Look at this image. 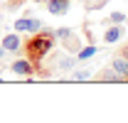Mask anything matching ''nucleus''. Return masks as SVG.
<instances>
[{
	"instance_id": "obj_8",
	"label": "nucleus",
	"mask_w": 128,
	"mask_h": 123,
	"mask_svg": "<svg viewBox=\"0 0 128 123\" xmlns=\"http://www.w3.org/2000/svg\"><path fill=\"white\" fill-rule=\"evenodd\" d=\"M62 42H64V47L69 49V52H79V47H81V40H79V34H74V32L69 30L66 34L62 37Z\"/></svg>"
},
{
	"instance_id": "obj_16",
	"label": "nucleus",
	"mask_w": 128,
	"mask_h": 123,
	"mask_svg": "<svg viewBox=\"0 0 128 123\" xmlns=\"http://www.w3.org/2000/svg\"><path fill=\"white\" fill-rule=\"evenodd\" d=\"M121 54H123V57H126V59H128V44L123 47V52H121Z\"/></svg>"
},
{
	"instance_id": "obj_6",
	"label": "nucleus",
	"mask_w": 128,
	"mask_h": 123,
	"mask_svg": "<svg viewBox=\"0 0 128 123\" xmlns=\"http://www.w3.org/2000/svg\"><path fill=\"white\" fill-rule=\"evenodd\" d=\"M47 10L49 15H66L69 12V0H47Z\"/></svg>"
},
{
	"instance_id": "obj_1",
	"label": "nucleus",
	"mask_w": 128,
	"mask_h": 123,
	"mask_svg": "<svg viewBox=\"0 0 128 123\" xmlns=\"http://www.w3.org/2000/svg\"><path fill=\"white\" fill-rule=\"evenodd\" d=\"M54 47V32H47V30H40V32H32L30 40L22 42V49L27 52L32 64H40V62L47 57Z\"/></svg>"
},
{
	"instance_id": "obj_11",
	"label": "nucleus",
	"mask_w": 128,
	"mask_h": 123,
	"mask_svg": "<svg viewBox=\"0 0 128 123\" xmlns=\"http://www.w3.org/2000/svg\"><path fill=\"white\" fill-rule=\"evenodd\" d=\"M94 54H96V47H94V44H86V47H84V49H79V52H76V62L91 59Z\"/></svg>"
},
{
	"instance_id": "obj_12",
	"label": "nucleus",
	"mask_w": 128,
	"mask_h": 123,
	"mask_svg": "<svg viewBox=\"0 0 128 123\" xmlns=\"http://www.w3.org/2000/svg\"><path fill=\"white\" fill-rule=\"evenodd\" d=\"M84 5H86V10H101L106 5V0H84Z\"/></svg>"
},
{
	"instance_id": "obj_5",
	"label": "nucleus",
	"mask_w": 128,
	"mask_h": 123,
	"mask_svg": "<svg viewBox=\"0 0 128 123\" xmlns=\"http://www.w3.org/2000/svg\"><path fill=\"white\" fill-rule=\"evenodd\" d=\"M0 44L5 47V52H17L20 47H22V40H20V32H8L5 37H2V42Z\"/></svg>"
},
{
	"instance_id": "obj_18",
	"label": "nucleus",
	"mask_w": 128,
	"mask_h": 123,
	"mask_svg": "<svg viewBox=\"0 0 128 123\" xmlns=\"http://www.w3.org/2000/svg\"><path fill=\"white\" fill-rule=\"evenodd\" d=\"M34 2H42V0H34Z\"/></svg>"
},
{
	"instance_id": "obj_17",
	"label": "nucleus",
	"mask_w": 128,
	"mask_h": 123,
	"mask_svg": "<svg viewBox=\"0 0 128 123\" xmlns=\"http://www.w3.org/2000/svg\"><path fill=\"white\" fill-rule=\"evenodd\" d=\"M0 25H2V15H0Z\"/></svg>"
},
{
	"instance_id": "obj_7",
	"label": "nucleus",
	"mask_w": 128,
	"mask_h": 123,
	"mask_svg": "<svg viewBox=\"0 0 128 123\" xmlns=\"http://www.w3.org/2000/svg\"><path fill=\"white\" fill-rule=\"evenodd\" d=\"M123 34H126V27L113 25V27H108V30L104 32V42H106V44H116V42H118Z\"/></svg>"
},
{
	"instance_id": "obj_10",
	"label": "nucleus",
	"mask_w": 128,
	"mask_h": 123,
	"mask_svg": "<svg viewBox=\"0 0 128 123\" xmlns=\"http://www.w3.org/2000/svg\"><path fill=\"white\" fill-rule=\"evenodd\" d=\"M74 64H76V59H72V57H62V54H59L57 62H54V66H57V69H62V72H69Z\"/></svg>"
},
{
	"instance_id": "obj_2",
	"label": "nucleus",
	"mask_w": 128,
	"mask_h": 123,
	"mask_svg": "<svg viewBox=\"0 0 128 123\" xmlns=\"http://www.w3.org/2000/svg\"><path fill=\"white\" fill-rule=\"evenodd\" d=\"M12 27H15V32L22 34V32H40V30H44L47 25H44L42 20H34V17H20Z\"/></svg>"
},
{
	"instance_id": "obj_15",
	"label": "nucleus",
	"mask_w": 128,
	"mask_h": 123,
	"mask_svg": "<svg viewBox=\"0 0 128 123\" xmlns=\"http://www.w3.org/2000/svg\"><path fill=\"white\" fill-rule=\"evenodd\" d=\"M5 54H8V52H5V47L0 44V59H2V57H5Z\"/></svg>"
},
{
	"instance_id": "obj_9",
	"label": "nucleus",
	"mask_w": 128,
	"mask_h": 123,
	"mask_svg": "<svg viewBox=\"0 0 128 123\" xmlns=\"http://www.w3.org/2000/svg\"><path fill=\"white\" fill-rule=\"evenodd\" d=\"M96 79H98V81H106V84H118V81H123V79L118 76L111 66H106L104 72H98V76H96Z\"/></svg>"
},
{
	"instance_id": "obj_4",
	"label": "nucleus",
	"mask_w": 128,
	"mask_h": 123,
	"mask_svg": "<svg viewBox=\"0 0 128 123\" xmlns=\"http://www.w3.org/2000/svg\"><path fill=\"white\" fill-rule=\"evenodd\" d=\"M111 69L123 79V81H128V59L123 57V54H116V57L111 59Z\"/></svg>"
},
{
	"instance_id": "obj_3",
	"label": "nucleus",
	"mask_w": 128,
	"mask_h": 123,
	"mask_svg": "<svg viewBox=\"0 0 128 123\" xmlns=\"http://www.w3.org/2000/svg\"><path fill=\"white\" fill-rule=\"evenodd\" d=\"M10 69H12V74H17V76H27V79L34 74V64H32L30 59H15Z\"/></svg>"
},
{
	"instance_id": "obj_13",
	"label": "nucleus",
	"mask_w": 128,
	"mask_h": 123,
	"mask_svg": "<svg viewBox=\"0 0 128 123\" xmlns=\"http://www.w3.org/2000/svg\"><path fill=\"white\" fill-rule=\"evenodd\" d=\"M123 20H126L123 12H111V17H108V22H113V25H123Z\"/></svg>"
},
{
	"instance_id": "obj_14",
	"label": "nucleus",
	"mask_w": 128,
	"mask_h": 123,
	"mask_svg": "<svg viewBox=\"0 0 128 123\" xmlns=\"http://www.w3.org/2000/svg\"><path fill=\"white\" fill-rule=\"evenodd\" d=\"M91 76L86 69H81V72H74V81H86V79Z\"/></svg>"
}]
</instances>
